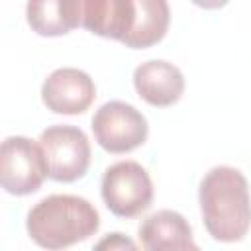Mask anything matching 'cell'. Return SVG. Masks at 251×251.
<instances>
[{"instance_id":"obj_4","label":"cell","mask_w":251,"mask_h":251,"mask_svg":"<svg viewBox=\"0 0 251 251\" xmlns=\"http://www.w3.org/2000/svg\"><path fill=\"white\" fill-rule=\"evenodd\" d=\"M47 163L39 141L10 135L0 147V184L8 194L27 196L41 188Z\"/></svg>"},{"instance_id":"obj_2","label":"cell","mask_w":251,"mask_h":251,"mask_svg":"<svg viewBox=\"0 0 251 251\" xmlns=\"http://www.w3.org/2000/svg\"><path fill=\"white\" fill-rule=\"evenodd\" d=\"M100 227L98 210L82 196L51 194L39 200L25 218L29 237L43 249H65L94 235Z\"/></svg>"},{"instance_id":"obj_12","label":"cell","mask_w":251,"mask_h":251,"mask_svg":"<svg viewBox=\"0 0 251 251\" xmlns=\"http://www.w3.org/2000/svg\"><path fill=\"white\" fill-rule=\"evenodd\" d=\"M25 20L31 31L43 37L67 35L75 29L71 0H27Z\"/></svg>"},{"instance_id":"obj_6","label":"cell","mask_w":251,"mask_h":251,"mask_svg":"<svg viewBox=\"0 0 251 251\" xmlns=\"http://www.w3.org/2000/svg\"><path fill=\"white\" fill-rule=\"evenodd\" d=\"M92 133L96 143L114 155L129 153L145 143L149 126L145 116L131 104L112 100L102 104L92 116Z\"/></svg>"},{"instance_id":"obj_13","label":"cell","mask_w":251,"mask_h":251,"mask_svg":"<svg viewBox=\"0 0 251 251\" xmlns=\"http://www.w3.org/2000/svg\"><path fill=\"white\" fill-rule=\"evenodd\" d=\"M96 249H135V243L124 233H108V237L96 243Z\"/></svg>"},{"instance_id":"obj_3","label":"cell","mask_w":251,"mask_h":251,"mask_svg":"<svg viewBox=\"0 0 251 251\" xmlns=\"http://www.w3.org/2000/svg\"><path fill=\"white\" fill-rule=\"evenodd\" d=\"M106 208L118 218H135L153 202L149 173L135 161H118L102 175L100 184Z\"/></svg>"},{"instance_id":"obj_14","label":"cell","mask_w":251,"mask_h":251,"mask_svg":"<svg viewBox=\"0 0 251 251\" xmlns=\"http://www.w3.org/2000/svg\"><path fill=\"white\" fill-rule=\"evenodd\" d=\"M190 2L204 10H218V8H224L229 0H190Z\"/></svg>"},{"instance_id":"obj_8","label":"cell","mask_w":251,"mask_h":251,"mask_svg":"<svg viewBox=\"0 0 251 251\" xmlns=\"http://www.w3.org/2000/svg\"><path fill=\"white\" fill-rule=\"evenodd\" d=\"M96 98L94 80L80 69L63 67L53 71L41 86V100L53 114L76 116L90 108Z\"/></svg>"},{"instance_id":"obj_9","label":"cell","mask_w":251,"mask_h":251,"mask_svg":"<svg viewBox=\"0 0 251 251\" xmlns=\"http://www.w3.org/2000/svg\"><path fill=\"white\" fill-rule=\"evenodd\" d=\"M133 86L139 98L147 104L167 108L180 100L184 92V76L176 65L153 59L141 63L133 71Z\"/></svg>"},{"instance_id":"obj_11","label":"cell","mask_w":251,"mask_h":251,"mask_svg":"<svg viewBox=\"0 0 251 251\" xmlns=\"http://www.w3.org/2000/svg\"><path fill=\"white\" fill-rule=\"evenodd\" d=\"M171 8L167 0H135V22L122 41L129 49H147L157 45L169 31Z\"/></svg>"},{"instance_id":"obj_10","label":"cell","mask_w":251,"mask_h":251,"mask_svg":"<svg viewBox=\"0 0 251 251\" xmlns=\"http://www.w3.org/2000/svg\"><path fill=\"white\" fill-rule=\"evenodd\" d=\"M139 241L149 251L196 249L190 224L175 210H159L145 218L139 226Z\"/></svg>"},{"instance_id":"obj_7","label":"cell","mask_w":251,"mask_h":251,"mask_svg":"<svg viewBox=\"0 0 251 251\" xmlns=\"http://www.w3.org/2000/svg\"><path fill=\"white\" fill-rule=\"evenodd\" d=\"M76 27L94 35L124 41L135 22V0H71Z\"/></svg>"},{"instance_id":"obj_1","label":"cell","mask_w":251,"mask_h":251,"mask_svg":"<svg viewBox=\"0 0 251 251\" xmlns=\"http://www.w3.org/2000/svg\"><path fill=\"white\" fill-rule=\"evenodd\" d=\"M200 214L206 231L222 243L241 241L251 227L249 182L235 167L210 169L198 188Z\"/></svg>"},{"instance_id":"obj_5","label":"cell","mask_w":251,"mask_h":251,"mask_svg":"<svg viewBox=\"0 0 251 251\" xmlns=\"http://www.w3.org/2000/svg\"><path fill=\"white\" fill-rule=\"evenodd\" d=\"M39 145L47 163V176L57 182L82 178L90 165V141L80 127L51 126L41 131Z\"/></svg>"}]
</instances>
